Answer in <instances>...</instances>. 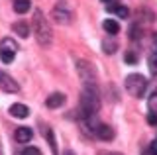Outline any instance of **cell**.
I'll use <instances>...</instances> for the list:
<instances>
[{"label":"cell","instance_id":"obj_1","mask_svg":"<svg viewBox=\"0 0 157 155\" xmlns=\"http://www.w3.org/2000/svg\"><path fill=\"white\" fill-rule=\"evenodd\" d=\"M98 110H100V98H98L96 86L92 83H85L81 94V116L90 118V116H96Z\"/></svg>","mask_w":157,"mask_h":155},{"label":"cell","instance_id":"obj_2","mask_svg":"<svg viewBox=\"0 0 157 155\" xmlns=\"http://www.w3.org/2000/svg\"><path fill=\"white\" fill-rule=\"evenodd\" d=\"M32 30H33V36H36L37 43L41 47H49L53 41V32L47 24V18L43 16L41 10H36L33 12V20H32Z\"/></svg>","mask_w":157,"mask_h":155},{"label":"cell","instance_id":"obj_3","mask_svg":"<svg viewBox=\"0 0 157 155\" xmlns=\"http://www.w3.org/2000/svg\"><path fill=\"white\" fill-rule=\"evenodd\" d=\"M145 89H147V79H145L144 75L132 73V75L126 77V90H128L132 96L140 98V96L145 93Z\"/></svg>","mask_w":157,"mask_h":155},{"label":"cell","instance_id":"obj_4","mask_svg":"<svg viewBox=\"0 0 157 155\" xmlns=\"http://www.w3.org/2000/svg\"><path fill=\"white\" fill-rule=\"evenodd\" d=\"M51 18H53V22L61 24V26H69V24H71V18H73V12L69 10V6L61 0V2H57L55 8L51 10Z\"/></svg>","mask_w":157,"mask_h":155},{"label":"cell","instance_id":"obj_5","mask_svg":"<svg viewBox=\"0 0 157 155\" xmlns=\"http://www.w3.org/2000/svg\"><path fill=\"white\" fill-rule=\"evenodd\" d=\"M77 73H78V77L82 79V83H94L96 73H94V67H92L88 61H85V59L77 61Z\"/></svg>","mask_w":157,"mask_h":155},{"label":"cell","instance_id":"obj_6","mask_svg":"<svg viewBox=\"0 0 157 155\" xmlns=\"http://www.w3.org/2000/svg\"><path fill=\"white\" fill-rule=\"evenodd\" d=\"M0 89H2L4 93H8V94H16L18 90H20V85L8 75V73L0 71Z\"/></svg>","mask_w":157,"mask_h":155},{"label":"cell","instance_id":"obj_7","mask_svg":"<svg viewBox=\"0 0 157 155\" xmlns=\"http://www.w3.org/2000/svg\"><path fill=\"white\" fill-rule=\"evenodd\" d=\"M94 135L100 138V139H104V142H110V139L114 138V130L106 124H98V128L94 130Z\"/></svg>","mask_w":157,"mask_h":155},{"label":"cell","instance_id":"obj_8","mask_svg":"<svg viewBox=\"0 0 157 155\" xmlns=\"http://www.w3.org/2000/svg\"><path fill=\"white\" fill-rule=\"evenodd\" d=\"M65 94L63 93H53L51 96H47V100H45V106L47 108H59V106H63L65 104Z\"/></svg>","mask_w":157,"mask_h":155},{"label":"cell","instance_id":"obj_9","mask_svg":"<svg viewBox=\"0 0 157 155\" xmlns=\"http://www.w3.org/2000/svg\"><path fill=\"white\" fill-rule=\"evenodd\" d=\"M10 114H12L14 118L24 120V118H28V116H29V108H28L26 104H12V106H10Z\"/></svg>","mask_w":157,"mask_h":155},{"label":"cell","instance_id":"obj_10","mask_svg":"<svg viewBox=\"0 0 157 155\" xmlns=\"http://www.w3.org/2000/svg\"><path fill=\"white\" fill-rule=\"evenodd\" d=\"M32 128H26V126H22V128L16 130V142L20 143H28L29 139H32Z\"/></svg>","mask_w":157,"mask_h":155},{"label":"cell","instance_id":"obj_11","mask_svg":"<svg viewBox=\"0 0 157 155\" xmlns=\"http://www.w3.org/2000/svg\"><path fill=\"white\" fill-rule=\"evenodd\" d=\"M106 10L108 12H114L118 18H128V16H130V10H128L126 6H122V4H108Z\"/></svg>","mask_w":157,"mask_h":155},{"label":"cell","instance_id":"obj_12","mask_svg":"<svg viewBox=\"0 0 157 155\" xmlns=\"http://www.w3.org/2000/svg\"><path fill=\"white\" fill-rule=\"evenodd\" d=\"M43 135H45L49 147H51V153H53V155H59V153H57V142H55V135H53V130L49 128V126H47L45 130H43Z\"/></svg>","mask_w":157,"mask_h":155},{"label":"cell","instance_id":"obj_13","mask_svg":"<svg viewBox=\"0 0 157 155\" xmlns=\"http://www.w3.org/2000/svg\"><path fill=\"white\" fill-rule=\"evenodd\" d=\"M102 28H104V32L110 33V36H116V33L120 32V24L116 20H104L102 22Z\"/></svg>","mask_w":157,"mask_h":155},{"label":"cell","instance_id":"obj_14","mask_svg":"<svg viewBox=\"0 0 157 155\" xmlns=\"http://www.w3.org/2000/svg\"><path fill=\"white\" fill-rule=\"evenodd\" d=\"M32 8V0H14V12L26 14Z\"/></svg>","mask_w":157,"mask_h":155},{"label":"cell","instance_id":"obj_15","mask_svg":"<svg viewBox=\"0 0 157 155\" xmlns=\"http://www.w3.org/2000/svg\"><path fill=\"white\" fill-rule=\"evenodd\" d=\"M12 30H14V33H18L20 37H24V40L29 36V26H28V24H24V22H16L12 26Z\"/></svg>","mask_w":157,"mask_h":155},{"label":"cell","instance_id":"obj_16","mask_svg":"<svg viewBox=\"0 0 157 155\" xmlns=\"http://www.w3.org/2000/svg\"><path fill=\"white\" fill-rule=\"evenodd\" d=\"M147 67H149V73L153 77H157V51L149 53V57H147Z\"/></svg>","mask_w":157,"mask_h":155},{"label":"cell","instance_id":"obj_17","mask_svg":"<svg viewBox=\"0 0 157 155\" xmlns=\"http://www.w3.org/2000/svg\"><path fill=\"white\" fill-rule=\"evenodd\" d=\"M14 55H16V51H12V49H6V47H0V59H2L4 63H12L14 61Z\"/></svg>","mask_w":157,"mask_h":155},{"label":"cell","instance_id":"obj_18","mask_svg":"<svg viewBox=\"0 0 157 155\" xmlns=\"http://www.w3.org/2000/svg\"><path fill=\"white\" fill-rule=\"evenodd\" d=\"M116 47H118L116 41H110V40H104V41H102V49H104V53H114Z\"/></svg>","mask_w":157,"mask_h":155},{"label":"cell","instance_id":"obj_19","mask_svg":"<svg viewBox=\"0 0 157 155\" xmlns=\"http://www.w3.org/2000/svg\"><path fill=\"white\" fill-rule=\"evenodd\" d=\"M147 108H149V112H155L157 114V90L149 96V100H147Z\"/></svg>","mask_w":157,"mask_h":155},{"label":"cell","instance_id":"obj_20","mask_svg":"<svg viewBox=\"0 0 157 155\" xmlns=\"http://www.w3.org/2000/svg\"><path fill=\"white\" fill-rule=\"evenodd\" d=\"M0 47H6V49H12V51H16V49H18L16 41H14V40H10V37H4V40L0 41Z\"/></svg>","mask_w":157,"mask_h":155},{"label":"cell","instance_id":"obj_21","mask_svg":"<svg viewBox=\"0 0 157 155\" xmlns=\"http://www.w3.org/2000/svg\"><path fill=\"white\" fill-rule=\"evenodd\" d=\"M124 61L128 63V65H136V63H137V55H136V53H132V51H128L126 55H124Z\"/></svg>","mask_w":157,"mask_h":155},{"label":"cell","instance_id":"obj_22","mask_svg":"<svg viewBox=\"0 0 157 155\" xmlns=\"http://www.w3.org/2000/svg\"><path fill=\"white\" fill-rule=\"evenodd\" d=\"M22 155H43V153L39 151L37 147H26V149L22 151Z\"/></svg>","mask_w":157,"mask_h":155},{"label":"cell","instance_id":"obj_23","mask_svg":"<svg viewBox=\"0 0 157 155\" xmlns=\"http://www.w3.org/2000/svg\"><path fill=\"white\" fill-rule=\"evenodd\" d=\"M147 124H149V126H157V114L155 112L147 114Z\"/></svg>","mask_w":157,"mask_h":155},{"label":"cell","instance_id":"obj_24","mask_svg":"<svg viewBox=\"0 0 157 155\" xmlns=\"http://www.w3.org/2000/svg\"><path fill=\"white\" fill-rule=\"evenodd\" d=\"M149 153L151 155H157V139H153V143L149 145Z\"/></svg>","mask_w":157,"mask_h":155},{"label":"cell","instance_id":"obj_25","mask_svg":"<svg viewBox=\"0 0 157 155\" xmlns=\"http://www.w3.org/2000/svg\"><path fill=\"white\" fill-rule=\"evenodd\" d=\"M98 155H124L120 151H98Z\"/></svg>","mask_w":157,"mask_h":155},{"label":"cell","instance_id":"obj_26","mask_svg":"<svg viewBox=\"0 0 157 155\" xmlns=\"http://www.w3.org/2000/svg\"><path fill=\"white\" fill-rule=\"evenodd\" d=\"M130 37H132V40H136V37H137V28H136V26L130 30Z\"/></svg>","mask_w":157,"mask_h":155},{"label":"cell","instance_id":"obj_27","mask_svg":"<svg viewBox=\"0 0 157 155\" xmlns=\"http://www.w3.org/2000/svg\"><path fill=\"white\" fill-rule=\"evenodd\" d=\"M63 155H75V153H73L71 149H69V151H65V153H63Z\"/></svg>","mask_w":157,"mask_h":155},{"label":"cell","instance_id":"obj_28","mask_svg":"<svg viewBox=\"0 0 157 155\" xmlns=\"http://www.w3.org/2000/svg\"><path fill=\"white\" fill-rule=\"evenodd\" d=\"M104 2H110V0H104Z\"/></svg>","mask_w":157,"mask_h":155}]
</instances>
